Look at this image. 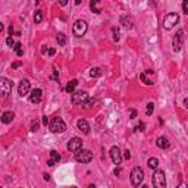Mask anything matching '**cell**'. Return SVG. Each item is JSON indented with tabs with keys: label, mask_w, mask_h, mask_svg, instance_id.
I'll list each match as a JSON object with an SVG mask.
<instances>
[{
	"label": "cell",
	"mask_w": 188,
	"mask_h": 188,
	"mask_svg": "<svg viewBox=\"0 0 188 188\" xmlns=\"http://www.w3.org/2000/svg\"><path fill=\"white\" fill-rule=\"evenodd\" d=\"M49 127H50V131H52L53 134H59V132L66 131V124H65V122H63V119H62V118H59V116L53 118Z\"/></svg>",
	"instance_id": "cell-1"
},
{
	"label": "cell",
	"mask_w": 188,
	"mask_h": 188,
	"mask_svg": "<svg viewBox=\"0 0 188 188\" xmlns=\"http://www.w3.org/2000/svg\"><path fill=\"white\" fill-rule=\"evenodd\" d=\"M151 182H153V187L154 188H166V176H165V172L163 170H156L153 173Z\"/></svg>",
	"instance_id": "cell-2"
},
{
	"label": "cell",
	"mask_w": 188,
	"mask_h": 188,
	"mask_svg": "<svg viewBox=\"0 0 188 188\" xmlns=\"http://www.w3.org/2000/svg\"><path fill=\"white\" fill-rule=\"evenodd\" d=\"M131 184L134 185V187H138V185H141V182H143V179H144V172H143V169L141 168H134L132 169V172H131Z\"/></svg>",
	"instance_id": "cell-3"
},
{
	"label": "cell",
	"mask_w": 188,
	"mask_h": 188,
	"mask_svg": "<svg viewBox=\"0 0 188 188\" xmlns=\"http://www.w3.org/2000/svg\"><path fill=\"white\" fill-rule=\"evenodd\" d=\"M75 160L79 162V163H90L93 160V153L90 150H85V148H81L79 151L75 153Z\"/></svg>",
	"instance_id": "cell-4"
},
{
	"label": "cell",
	"mask_w": 188,
	"mask_h": 188,
	"mask_svg": "<svg viewBox=\"0 0 188 188\" xmlns=\"http://www.w3.org/2000/svg\"><path fill=\"white\" fill-rule=\"evenodd\" d=\"M178 21H179L178 13H168V15L163 18V28L169 31V30H172V28L176 25Z\"/></svg>",
	"instance_id": "cell-5"
},
{
	"label": "cell",
	"mask_w": 188,
	"mask_h": 188,
	"mask_svg": "<svg viewBox=\"0 0 188 188\" xmlns=\"http://www.w3.org/2000/svg\"><path fill=\"white\" fill-rule=\"evenodd\" d=\"M87 30H88V25L82 19H79V21H76L74 24V34H75V37H82L87 33Z\"/></svg>",
	"instance_id": "cell-6"
},
{
	"label": "cell",
	"mask_w": 188,
	"mask_h": 188,
	"mask_svg": "<svg viewBox=\"0 0 188 188\" xmlns=\"http://www.w3.org/2000/svg\"><path fill=\"white\" fill-rule=\"evenodd\" d=\"M182 44H184V31L182 30H178L176 35L172 40V49H173V52H179L182 49Z\"/></svg>",
	"instance_id": "cell-7"
},
{
	"label": "cell",
	"mask_w": 188,
	"mask_h": 188,
	"mask_svg": "<svg viewBox=\"0 0 188 188\" xmlns=\"http://www.w3.org/2000/svg\"><path fill=\"white\" fill-rule=\"evenodd\" d=\"M66 148H68L69 151H72V153L79 151V150L82 148V140H81V138H78V137H74L72 140H69V143H68Z\"/></svg>",
	"instance_id": "cell-8"
},
{
	"label": "cell",
	"mask_w": 188,
	"mask_h": 188,
	"mask_svg": "<svg viewBox=\"0 0 188 188\" xmlns=\"http://www.w3.org/2000/svg\"><path fill=\"white\" fill-rule=\"evenodd\" d=\"M88 99V94L85 91H76L72 94V105H84L85 100Z\"/></svg>",
	"instance_id": "cell-9"
},
{
	"label": "cell",
	"mask_w": 188,
	"mask_h": 188,
	"mask_svg": "<svg viewBox=\"0 0 188 188\" xmlns=\"http://www.w3.org/2000/svg\"><path fill=\"white\" fill-rule=\"evenodd\" d=\"M110 159H112V162L115 163V165H121L122 163V160H124V156H122V151L119 150V147H112L110 148Z\"/></svg>",
	"instance_id": "cell-10"
},
{
	"label": "cell",
	"mask_w": 188,
	"mask_h": 188,
	"mask_svg": "<svg viewBox=\"0 0 188 188\" xmlns=\"http://www.w3.org/2000/svg\"><path fill=\"white\" fill-rule=\"evenodd\" d=\"M12 87H13V84H12L9 79H6V78H2V79H0V91H2V94H3L5 97L11 94Z\"/></svg>",
	"instance_id": "cell-11"
},
{
	"label": "cell",
	"mask_w": 188,
	"mask_h": 188,
	"mask_svg": "<svg viewBox=\"0 0 188 188\" xmlns=\"http://www.w3.org/2000/svg\"><path fill=\"white\" fill-rule=\"evenodd\" d=\"M30 88H31V85H30V81L28 79H22L21 82H19V87H18V93H19V96H27V94L30 93Z\"/></svg>",
	"instance_id": "cell-12"
},
{
	"label": "cell",
	"mask_w": 188,
	"mask_h": 188,
	"mask_svg": "<svg viewBox=\"0 0 188 188\" xmlns=\"http://www.w3.org/2000/svg\"><path fill=\"white\" fill-rule=\"evenodd\" d=\"M41 94H43V91H41L40 88L33 90L31 94H30V102H31V103H40V102H41Z\"/></svg>",
	"instance_id": "cell-13"
},
{
	"label": "cell",
	"mask_w": 188,
	"mask_h": 188,
	"mask_svg": "<svg viewBox=\"0 0 188 188\" xmlns=\"http://www.w3.org/2000/svg\"><path fill=\"white\" fill-rule=\"evenodd\" d=\"M60 162V154L56 151V150H52L50 151V159L47 160V165L49 166H54L56 163H59Z\"/></svg>",
	"instance_id": "cell-14"
},
{
	"label": "cell",
	"mask_w": 188,
	"mask_h": 188,
	"mask_svg": "<svg viewBox=\"0 0 188 188\" xmlns=\"http://www.w3.org/2000/svg\"><path fill=\"white\" fill-rule=\"evenodd\" d=\"M76 125H78V129L81 132H84V134H88L90 132V125H88V122L85 119H79Z\"/></svg>",
	"instance_id": "cell-15"
},
{
	"label": "cell",
	"mask_w": 188,
	"mask_h": 188,
	"mask_svg": "<svg viewBox=\"0 0 188 188\" xmlns=\"http://www.w3.org/2000/svg\"><path fill=\"white\" fill-rule=\"evenodd\" d=\"M169 140L166 138V137H159L157 138V141H156V146L159 147V148H162V150H165V148H168L169 147Z\"/></svg>",
	"instance_id": "cell-16"
},
{
	"label": "cell",
	"mask_w": 188,
	"mask_h": 188,
	"mask_svg": "<svg viewBox=\"0 0 188 188\" xmlns=\"http://www.w3.org/2000/svg\"><path fill=\"white\" fill-rule=\"evenodd\" d=\"M13 118H15V113L13 112H5L2 115V122L3 124H11L13 121Z\"/></svg>",
	"instance_id": "cell-17"
},
{
	"label": "cell",
	"mask_w": 188,
	"mask_h": 188,
	"mask_svg": "<svg viewBox=\"0 0 188 188\" xmlns=\"http://www.w3.org/2000/svg\"><path fill=\"white\" fill-rule=\"evenodd\" d=\"M90 9L94 13H100L102 12V6H100V3L97 2V0H91V2H90Z\"/></svg>",
	"instance_id": "cell-18"
},
{
	"label": "cell",
	"mask_w": 188,
	"mask_h": 188,
	"mask_svg": "<svg viewBox=\"0 0 188 188\" xmlns=\"http://www.w3.org/2000/svg\"><path fill=\"white\" fill-rule=\"evenodd\" d=\"M76 85H78V81L76 79H72V81H69L68 82V85H66V93H69V94H74V91H75V88H76Z\"/></svg>",
	"instance_id": "cell-19"
},
{
	"label": "cell",
	"mask_w": 188,
	"mask_h": 188,
	"mask_svg": "<svg viewBox=\"0 0 188 188\" xmlns=\"http://www.w3.org/2000/svg\"><path fill=\"white\" fill-rule=\"evenodd\" d=\"M56 41L59 43V46H65V44H66V35H65L63 33H59V34L56 35Z\"/></svg>",
	"instance_id": "cell-20"
},
{
	"label": "cell",
	"mask_w": 188,
	"mask_h": 188,
	"mask_svg": "<svg viewBox=\"0 0 188 188\" xmlns=\"http://www.w3.org/2000/svg\"><path fill=\"white\" fill-rule=\"evenodd\" d=\"M147 165H148V168H151V169H156V168L159 166V160H157L156 157H150V159L147 160Z\"/></svg>",
	"instance_id": "cell-21"
},
{
	"label": "cell",
	"mask_w": 188,
	"mask_h": 188,
	"mask_svg": "<svg viewBox=\"0 0 188 188\" xmlns=\"http://www.w3.org/2000/svg\"><path fill=\"white\" fill-rule=\"evenodd\" d=\"M43 18H44L43 11H37V12L34 13V22H35V24H40V22L43 21Z\"/></svg>",
	"instance_id": "cell-22"
},
{
	"label": "cell",
	"mask_w": 188,
	"mask_h": 188,
	"mask_svg": "<svg viewBox=\"0 0 188 188\" xmlns=\"http://www.w3.org/2000/svg\"><path fill=\"white\" fill-rule=\"evenodd\" d=\"M90 75H91L93 78H97V76L102 75V69H100V68H93V69L90 71Z\"/></svg>",
	"instance_id": "cell-23"
},
{
	"label": "cell",
	"mask_w": 188,
	"mask_h": 188,
	"mask_svg": "<svg viewBox=\"0 0 188 188\" xmlns=\"http://www.w3.org/2000/svg\"><path fill=\"white\" fill-rule=\"evenodd\" d=\"M13 49H15V52H16V54H18L19 57L24 54V50H22V44H21V43H16Z\"/></svg>",
	"instance_id": "cell-24"
},
{
	"label": "cell",
	"mask_w": 188,
	"mask_h": 188,
	"mask_svg": "<svg viewBox=\"0 0 188 188\" xmlns=\"http://www.w3.org/2000/svg\"><path fill=\"white\" fill-rule=\"evenodd\" d=\"M94 103H96V100H94V99H91V97H88V99L85 100V103H84L82 106H84L85 109H88V107H91V106H93Z\"/></svg>",
	"instance_id": "cell-25"
},
{
	"label": "cell",
	"mask_w": 188,
	"mask_h": 188,
	"mask_svg": "<svg viewBox=\"0 0 188 188\" xmlns=\"http://www.w3.org/2000/svg\"><path fill=\"white\" fill-rule=\"evenodd\" d=\"M112 33H113V41H119V38H121L119 30H118L116 27H113V28H112Z\"/></svg>",
	"instance_id": "cell-26"
},
{
	"label": "cell",
	"mask_w": 188,
	"mask_h": 188,
	"mask_svg": "<svg viewBox=\"0 0 188 188\" xmlns=\"http://www.w3.org/2000/svg\"><path fill=\"white\" fill-rule=\"evenodd\" d=\"M140 79H141V81H143L146 85H151V84H153V82H151L148 78H147V74H141V75H140Z\"/></svg>",
	"instance_id": "cell-27"
},
{
	"label": "cell",
	"mask_w": 188,
	"mask_h": 188,
	"mask_svg": "<svg viewBox=\"0 0 188 188\" xmlns=\"http://www.w3.org/2000/svg\"><path fill=\"white\" fill-rule=\"evenodd\" d=\"M153 110H154V105H153V103L150 102V103L147 105V109H146V113H147V115L150 116V115H153Z\"/></svg>",
	"instance_id": "cell-28"
},
{
	"label": "cell",
	"mask_w": 188,
	"mask_h": 188,
	"mask_svg": "<svg viewBox=\"0 0 188 188\" xmlns=\"http://www.w3.org/2000/svg\"><path fill=\"white\" fill-rule=\"evenodd\" d=\"M122 22H124V25L127 27V28H132V24H131V19H128V18H125V16H122V19H121Z\"/></svg>",
	"instance_id": "cell-29"
},
{
	"label": "cell",
	"mask_w": 188,
	"mask_h": 188,
	"mask_svg": "<svg viewBox=\"0 0 188 188\" xmlns=\"http://www.w3.org/2000/svg\"><path fill=\"white\" fill-rule=\"evenodd\" d=\"M38 127H40V122H38L37 119L31 122V131H33V132H35V131L38 129Z\"/></svg>",
	"instance_id": "cell-30"
},
{
	"label": "cell",
	"mask_w": 188,
	"mask_h": 188,
	"mask_svg": "<svg viewBox=\"0 0 188 188\" xmlns=\"http://www.w3.org/2000/svg\"><path fill=\"white\" fill-rule=\"evenodd\" d=\"M6 44H8L9 47H15V44H16V43L13 41V38H12V37H8V38H6Z\"/></svg>",
	"instance_id": "cell-31"
},
{
	"label": "cell",
	"mask_w": 188,
	"mask_h": 188,
	"mask_svg": "<svg viewBox=\"0 0 188 188\" xmlns=\"http://www.w3.org/2000/svg\"><path fill=\"white\" fill-rule=\"evenodd\" d=\"M144 128H146V124H143V122H141V124H138V125H137V128H135V129H137V131H144Z\"/></svg>",
	"instance_id": "cell-32"
},
{
	"label": "cell",
	"mask_w": 188,
	"mask_h": 188,
	"mask_svg": "<svg viewBox=\"0 0 188 188\" xmlns=\"http://www.w3.org/2000/svg\"><path fill=\"white\" fill-rule=\"evenodd\" d=\"M21 65H22V62H15V63H12V68H13V69H16V68H19Z\"/></svg>",
	"instance_id": "cell-33"
},
{
	"label": "cell",
	"mask_w": 188,
	"mask_h": 188,
	"mask_svg": "<svg viewBox=\"0 0 188 188\" xmlns=\"http://www.w3.org/2000/svg\"><path fill=\"white\" fill-rule=\"evenodd\" d=\"M129 116H131V119L137 118V110H135V109H132V110H131V115H129Z\"/></svg>",
	"instance_id": "cell-34"
},
{
	"label": "cell",
	"mask_w": 188,
	"mask_h": 188,
	"mask_svg": "<svg viewBox=\"0 0 188 188\" xmlns=\"http://www.w3.org/2000/svg\"><path fill=\"white\" fill-rule=\"evenodd\" d=\"M124 157H125V159H131V153H129V150L124 151Z\"/></svg>",
	"instance_id": "cell-35"
},
{
	"label": "cell",
	"mask_w": 188,
	"mask_h": 188,
	"mask_svg": "<svg viewBox=\"0 0 188 188\" xmlns=\"http://www.w3.org/2000/svg\"><path fill=\"white\" fill-rule=\"evenodd\" d=\"M43 125H46V127H47V125H50V122H49L47 116H44V118H43Z\"/></svg>",
	"instance_id": "cell-36"
},
{
	"label": "cell",
	"mask_w": 188,
	"mask_h": 188,
	"mask_svg": "<svg viewBox=\"0 0 188 188\" xmlns=\"http://www.w3.org/2000/svg\"><path fill=\"white\" fill-rule=\"evenodd\" d=\"M54 53H56L54 49H49V56H54Z\"/></svg>",
	"instance_id": "cell-37"
},
{
	"label": "cell",
	"mask_w": 188,
	"mask_h": 188,
	"mask_svg": "<svg viewBox=\"0 0 188 188\" xmlns=\"http://www.w3.org/2000/svg\"><path fill=\"white\" fill-rule=\"evenodd\" d=\"M43 178H44V181H49V179H50V175H49V173H44Z\"/></svg>",
	"instance_id": "cell-38"
},
{
	"label": "cell",
	"mask_w": 188,
	"mask_h": 188,
	"mask_svg": "<svg viewBox=\"0 0 188 188\" xmlns=\"http://www.w3.org/2000/svg\"><path fill=\"white\" fill-rule=\"evenodd\" d=\"M182 8H184V13H185V15H188V8H187L185 5H182Z\"/></svg>",
	"instance_id": "cell-39"
},
{
	"label": "cell",
	"mask_w": 188,
	"mask_h": 188,
	"mask_svg": "<svg viewBox=\"0 0 188 188\" xmlns=\"http://www.w3.org/2000/svg\"><path fill=\"white\" fill-rule=\"evenodd\" d=\"M184 106L188 109V97H187V99H184Z\"/></svg>",
	"instance_id": "cell-40"
},
{
	"label": "cell",
	"mask_w": 188,
	"mask_h": 188,
	"mask_svg": "<svg viewBox=\"0 0 188 188\" xmlns=\"http://www.w3.org/2000/svg\"><path fill=\"white\" fill-rule=\"evenodd\" d=\"M12 34H13V27L11 25V27H9V35H12Z\"/></svg>",
	"instance_id": "cell-41"
},
{
	"label": "cell",
	"mask_w": 188,
	"mask_h": 188,
	"mask_svg": "<svg viewBox=\"0 0 188 188\" xmlns=\"http://www.w3.org/2000/svg\"><path fill=\"white\" fill-rule=\"evenodd\" d=\"M119 173H121V169H119V168H118V169H115V175H116V176H118V175H119Z\"/></svg>",
	"instance_id": "cell-42"
},
{
	"label": "cell",
	"mask_w": 188,
	"mask_h": 188,
	"mask_svg": "<svg viewBox=\"0 0 188 188\" xmlns=\"http://www.w3.org/2000/svg\"><path fill=\"white\" fill-rule=\"evenodd\" d=\"M178 188H188V185H187V184H181Z\"/></svg>",
	"instance_id": "cell-43"
},
{
	"label": "cell",
	"mask_w": 188,
	"mask_h": 188,
	"mask_svg": "<svg viewBox=\"0 0 188 188\" xmlns=\"http://www.w3.org/2000/svg\"><path fill=\"white\" fill-rule=\"evenodd\" d=\"M141 188H148V187H147V185H143V187H141Z\"/></svg>",
	"instance_id": "cell-44"
},
{
	"label": "cell",
	"mask_w": 188,
	"mask_h": 188,
	"mask_svg": "<svg viewBox=\"0 0 188 188\" xmlns=\"http://www.w3.org/2000/svg\"><path fill=\"white\" fill-rule=\"evenodd\" d=\"M72 188H76V187H72Z\"/></svg>",
	"instance_id": "cell-45"
}]
</instances>
